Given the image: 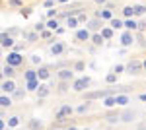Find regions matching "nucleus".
Returning <instances> with one entry per match:
<instances>
[{"label":"nucleus","instance_id":"37998d69","mask_svg":"<svg viewBox=\"0 0 146 130\" xmlns=\"http://www.w3.org/2000/svg\"><path fill=\"white\" fill-rule=\"evenodd\" d=\"M29 14H31V8H22V16L23 18H27Z\"/></svg>","mask_w":146,"mask_h":130},{"label":"nucleus","instance_id":"9b49d317","mask_svg":"<svg viewBox=\"0 0 146 130\" xmlns=\"http://www.w3.org/2000/svg\"><path fill=\"white\" fill-rule=\"evenodd\" d=\"M133 31H125L123 35H121V45L123 47H129V45H133Z\"/></svg>","mask_w":146,"mask_h":130},{"label":"nucleus","instance_id":"4468645a","mask_svg":"<svg viewBox=\"0 0 146 130\" xmlns=\"http://www.w3.org/2000/svg\"><path fill=\"white\" fill-rule=\"evenodd\" d=\"M14 70H16L14 66H10V64H4V66H2V76H4V78H8V80H10V78L14 76V74H16Z\"/></svg>","mask_w":146,"mask_h":130},{"label":"nucleus","instance_id":"c9c22d12","mask_svg":"<svg viewBox=\"0 0 146 130\" xmlns=\"http://www.w3.org/2000/svg\"><path fill=\"white\" fill-rule=\"evenodd\" d=\"M105 82H107V84H115V82H117V74H115V72L107 74V76H105Z\"/></svg>","mask_w":146,"mask_h":130},{"label":"nucleus","instance_id":"a211bd4d","mask_svg":"<svg viewBox=\"0 0 146 130\" xmlns=\"http://www.w3.org/2000/svg\"><path fill=\"white\" fill-rule=\"evenodd\" d=\"M12 103H14V99H12L10 95H4V93H2V97H0V105H2V109L12 107Z\"/></svg>","mask_w":146,"mask_h":130},{"label":"nucleus","instance_id":"f257e3e1","mask_svg":"<svg viewBox=\"0 0 146 130\" xmlns=\"http://www.w3.org/2000/svg\"><path fill=\"white\" fill-rule=\"evenodd\" d=\"M109 95H113L111 89H101V91H86V93H84V99H86V101H94V99H105V97H109Z\"/></svg>","mask_w":146,"mask_h":130},{"label":"nucleus","instance_id":"5701e85b","mask_svg":"<svg viewBox=\"0 0 146 130\" xmlns=\"http://www.w3.org/2000/svg\"><path fill=\"white\" fill-rule=\"evenodd\" d=\"M92 43L96 45V47H100V45L103 43V35H101V33H94V35H92Z\"/></svg>","mask_w":146,"mask_h":130},{"label":"nucleus","instance_id":"2f4dec72","mask_svg":"<svg viewBox=\"0 0 146 130\" xmlns=\"http://www.w3.org/2000/svg\"><path fill=\"white\" fill-rule=\"evenodd\" d=\"M29 130H41V122L35 120V119H31L29 120Z\"/></svg>","mask_w":146,"mask_h":130},{"label":"nucleus","instance_id":"b1692460","mask_svg":"<svg viewBox=\"0 0 146 130\" xmlns=\"http://www.w3.org/2000/svg\"><path fill=\"white\" fill-rule=\"evenodd\" d=\"M129 103V97L125 95V93H117V105H121V107H125Z\"/></svg>","mask_w":146,"mask_h":130},{"label":"nucleus","instance_id":"cd10ccee","mask_svg":"<svg viewBox=\"0 0 146 130\" xmlns=\"http://www.w3.org/2000/svg\"><path fill=\"white\" fill-rule=\"evenodd\" d=\"M8 126H10V128L20 126V117H10V119H8Z\"/></svg>","mask_w":146,"mask_h":130},{"label":"nucleus","instance_id":"2eb2a0df","mask_svg":"<svg viewBox=\"0 0 146 130\" xmlns=\"http://www.w3.org/2000/svg\"><path fill=\"white\" fill-rule=\"evenodd\" d=\"M135 117H136L135 111H125V113H121V120H123V122H133Z\"/></svg>","mask_w":146,"mask_h":130},{"label":"nucleus","instance_id":"a19ab883","mask_svg":"<svg viewBox=\"0 0 146 130\" xmlns=\"http://www.w3.org/2000/svg\"><path fill=\"white\" fill-rule=\"evenodd\" d=\"M8 4H10V6H20V8H23L22 0H8Z\"/></svg>","mask_w":146,"mask_h":130},{"label":"nucleus","instance_id":"864d4df0","mask_svg":"<svg viewBox=\"0 0 146 130\" xmlns=\"http://www.w3.org/2000/svg\"><path fill=\"white\" fill-rule=\"evenodd\" d=\"M142 66H144V68H146V60H144V62H142Z\"/></svg>","mask_w":146,"mask_h":130},{"label":"nucleus","instance_id":"7c9ffc66","mask_svg":"<svg viewBox=\"0 0 146 130\" xmlns=\"http://www.w3.org/2000/svg\"><path fill=\"white\" fill-rule=\"evenodd\" d=\"M23 37H25L27 41H37V39L41 37V33H23Z\"/></svg>","mask_w":146,"mask_h":130},{"label":"nucleus","instance_id":"603ef678","mask_svg":"<svg viewBox=\"0 0 146 130\" xmlns=\"http://www.w3.org/2000/svg\"><path fill=\"white\" fill-rule=\"evenodd\" d=\"M56 2H60V4H64V2H68V0H56Z\"/></svg>","mask_w":146,"mask_h":130},{"label":"nucleus","instance_id":"423d86ee","mask_svg":"<svg viewBox=\"0 0 146 130\" xmlns=\"http://www.w3.org/2000/svg\"><path fill=\"white\" fill-rule=\"evenodd\" d=\"M0 87H2V93H4V95H6V93H14V91L18 89V87H16V84H14L12 80H4Z\"/></svg>","mask_w":146,"mask_h":130},{"label":"nucleus","instance_id":"1a4fd4ad","mask_svg":"<svg viewBox=\"0 0 146 130\" xmlns=\"http://www.w3.org/2000/svg\"><path fill=\"white\" fill-rule=\"evenodd\" d=\"M51 95V86H47V84H41L39 89H37V99H45Z\"/></svg>","mask_w":146,"mask_h":130},{"label":"nucleus","instance_id":"f03ea898","mask_svg":"<svg viewBox=\"0 0 146 130\" xmlns=\"http://www.w3.org/2000/svg\"><path fill=\"white\" fill-rule=\"evenodd\" d=\"M6 64L14 66V68H18V66L23 64V56L18 51H14V53H8V56H6Z\"/></svg>","mask_w":146,"mask_h":130},{"label":"nucleus","instance_id":"bb28decb","mask_svg":"<svg viewBox=\"0 0 146 130\" xmlns=\"http://www.w3.org/2000/svg\"><path fill=\"white\" fill-rule=\"evenodd\" d=\"M39 86H41V84H39V80L27 82V89H29V91H37V89H39Z\"/></svg>","mask_w":146,"mask_h":130},{"label":"nucleus","instance_id":"e433bc0d","mask_svg":"<svg viewBox=\"0 0 146 130\" xmlns=\"http://www.w3.org/2000/svg\"><path fill=\"white\" fill-rule=\"evenodd\" d=\"M23 95H25L23 89H16V91H14V99H23Z\"/></svg>","mask_w":146,"mask_h":130},{"label":"nucleus","instance_id":"de8ad7c7","mask_svg":"<svg viewBox=\"0 0 146 130\" xmlns=\"http://www.w3.org/2000/svg\"><path fill=\"white\" fill-rule=\"evenodd\" d=\"M138 99H140V101H146V91H144V93H140V95H138Z\"/></svg>","mask_w":146,"mask_h":130},{"label":"nucleus","instance_id":"aec40b11","mask_svg":"<svg viewBox=\"0 0 146 130\" xmlns=\"http://www.w3.org/2000/svg\"><path fill=\"white\" fill-rule=\"evenodd\" d=\"M33 80H39L37 70H25V82H33Z\"/></svg>","mask_w":146,"mask_h":130},{"label":"nucleus","instance_id":"4be33fe9","mask_svg":"<svg viewBox=\"0 0 146 130\" xmlns=\"http://www.w3.org/2000/svg\"><path fill=\"white\" fill-rule=\"evenodd\" d=\"M125 27H127L129 31H135V29H138V23L131 18V20H127V22H125Z\"/></svg>","mask_w":146,"mask_h":130},{"label":"nucleus","instance_id":"ea45409f","mask_svg":"<svg viewBox=\"0 0 146 130\" xmlns=\"http://www.w3.org/2000/svg\"><path fill=\"white\" fill-rule=\"evenodd\" d=\"M123 70H127V66H123V64H117L115 68H113V72H115V74H121Z\"/></svg>","mask_w":146,"mask_h":130},{"label":"nucleus","instance_id":"8fccbe9b","mask_svg":"<svg viewBox=\"0 0 146 130\" xmlns=\"http://www.w3.org/2000/svg\"><path fill=\"white\" fill-rule=\"evenodd\" d=\"M94 2H98V4H105V0H94Z\"/></svg>","mask_w":146,"mask_h":130},{"label":"nucleus","instance_id":"72a5a7b5","mask_svg":"<svg viewBox=\"0 0 146 130\" xmlns=\"http://www.w3.org/2000/svg\"><path fill=\"white\" fill-rule=\"evenodd\" d=\"M78 23H80V22H78V18H68V20H66V25L70 27V29H74Z\"/></svg>","mask_w":146,"mask_h":130},{"label":"nucleus","instance_id":"79ce46f5","mask_svg":"<svg viewBox=\"0 0 146 130\" xmlns=\"http://www.w3.org/2000/svg\"><path fill=\"white\" fill-rule=\"evenodd\" d=\"M43 6H45V8H53V6H55V0H45Z\"/></svg>","mask_w":146,"mask_h":130},{"label":"nucleus","instance_id":"f704fd0d","mask_svg":"<svg viewBox=\"0 0 146 130\" xmlns=\"http://www.w3.org/2000/svg\"><path fill=\"white\" fill-rule=\"evenodd\" d=\"M135 8V16H142L146 12V6H142V4H138V6H133Z\"/></svg>","mask_w":146,"mask_h":130},{"label":"nucleus","instance_id":"473e14b6","mask_svg":"<svg viewBox=\"0 0 146 130\" xmlns=\"http://www.w3.org/2000/svg\"><path fill=\"white\" fill-rule=\"evenodd\" d=\"M88 109H90V101H84V103H82V105H80V107L76 109V111H78L80 115H84V113H86Z\"/></svg>","mask_w":146,"mask_h":130},{"label":"nucleus","instance_id":"0eeeda50","mask_svg":"<svg viewBox=\"0 0 146 130\" xmlns=\"http://www.w3.org/2000/svg\"><path fill=\"white\" fill-rule=\"evenodd\" d=\"M72 78H74V72H72L70 68H62V70L58 72V80H60V82H70Z\"/></svg>","mask_w":146,"mask_h":130},{"label":"nucleus","instance_id":"39448f33","mask_svg":"<svg viewBox=\"0 0 146 130\" xmlns=\"http://www.w3.org/2000/svg\"><path fill=\"white\" fill-rule=\"evenodd\" d=\"M142 68H144V66H142L140 60H131V62L127 64V72H129V74H138Z\"/></svg>","mask_w":146,"mask_h":130},{"label":"nucleus","instance_id":"9d476101","mask_svg":"<svg viewBox=\"0 0 146 130\" xmlns=\"http://www.w3.org/2000/svg\"><path fill=\"white\" fill-rule=\"evenodd\" d=\"M0 45H2L4 49H10V47H14V39H12V35H8V33H2V37H0Z\"/></svg>","mask_w":146,"mask_h":130},{"label":"nucleus","instance_id":"7ed1b4c3","mask_svg":"<svg viewBox=\"0 0 146 130\" xmlns=\"http://www.w3.org/2000/svg\"><path fill=\"white\" fill-rule=\"evenodd\" d=\"M90 84H92V80H90L88 76L78 78V80H74V84H72V89H74V91H86Z\"/></svg>","mask_w":146,"mask_h":130},{"label":"nucleus","instance_id":"dca6fc26","mask_svg":"<svg viewBox=\"0 0 146 130\" xmlns=\"http://www.w3.org/2000/svg\"><path fill=\"white\" fill-rule=\"evenodd\" d=\"M49 76H51V70H49L47 66H41V68L37 70V78H39V80H47Z\"/></svg>","mask_w":146,"mask_h":130},{"label":"nucleus","instance_id":"4c0bfd02","mask_svg":"<svg viewBox=\"0 0 146 130\" xmlns=\"http://www.w3.org/2000/svg\"><path fill=\"white\" fill-rule=\"evenodd\" d=\"M84 68H86V64H84V62H82V60H78V62H76V64H74V70H76V72H82V70H84Z\"/></svg>","mask_w":146,"mask_h":130},{"label":"nucleus","instance_id":"412c9836","mask_svg":"<svg viewBox=\"0 0 146 130\" xmlns=\"http://www.w3.org/2000/svg\"><path fill=\"white\" fill-rule=\"evenodd\" d=\"M47 29L56 31V29H58V18H55V20H47Z\"/></svg>","mask_w":146,"mask_h":130},{"label":"nucleus","instance_id":"c756f323","mask_svg":"<svg viewBox=\"0 0 146 130\" xmlns=\"http://www.w3.org/2000/svg\"><path fill=\"white\" fill-rule=\"evenodd\" d=\"M56 91H58V93H66L68 91V82H60V84L56 86Z\"/></svg>","mask_w":146,"mask_h":130},{"label":"nucleus","instance_id":"f3484780","mask_svg":"<svg viewBox=\"0 0 146 130\" xmlns=\"http://www.w3.org/2000/svg\"><path fill=\"white\" fill-rule=\"evenodd\" d=\"M103 105H105L107 109L117 107V95H109V97H105V99H103Z\"/></svg>","mask_w":146,"mask_h":130},{"label":"nucleus","instance_id":"5fc2aeb1","mask_svg":"<svg viewBox=\"0 0 146 130\" xmlns=\"http://www.w3.org/2000/svg\"><path fill=\"white\" fill-rule=\"evenodd\" d=\"M51 130H58V128H51Z\"/></svg>","mask_w":146,"mask_h":130},{"label":"nucleus","instance_id":"58836bf2","mask_svg":"<svg viewBox=\"0 0 146 130\" xmlns=\"http://www.w3.org/2000/svg\"><path fill=\"white\" fill-rule=\"evenodd\" d=\"M51 37H53V31L51 29H45V31L41 33V39H51Z\"/></svg>","mask_w":146,"mask_h":130},{"label":"nucleus","instance_id":"6e6d98bb","mask_svg":"<svg viewBox=\"0 0 146 130\" xmlns=\"http://www.w3.org/2000/svg\"><path fill=\"white\" fill-rule=\"evenodd\" d=\"M84 130H90V128H84Z\"/></svg>","mask_w":146,"mask_h":130},{"label":"nucleus","instance_id":"20e7f679","mask_svg":"<svg viewBox=\"0 0 146 130\" xmlns=\"http://www.w3.org/2000/svg\"><path fill=\"white\" fill-rule=\"evenodd\" d=\"M74 113V109L70 107V105H62V107L58 109L55 113V119L56 120H62V119H70V115Z\"/></svg>","mask_w":146,"mask_h":130},{"label":"nucleus","instance_id":"6e6552de","mask_svg":"<svg viewBox=\"0 0 146 130\" xmlns=\"http://www.w3.org/2000/svg\"><path fill=\"white\" fill-rule=\"evenodd\" d=\"M76 41H92L90 29H88V27H86V29H78V31H76Z\"/></svg>","mask_w":146,"mask_h":130},{"label":"nucleus","instance_id":"393cba45","mask_svg":"<svg viewBox=\"0 0 146 130\" xmlns=\"http://www.w3.org/2000/svg\"><path fill=\"white\" fill-rule=\"evenodd\" d=\"M109 25H111V29H121V27H125V23L121 20H117V18H113L111 22H109Z\"/></svg>","mask_w":146,"mask_h":130},{"label":"nucleus","instance_id":"f8f14e48","mask_svg":"<svg viewBox=\"0 0 146 130\" xmlns=\"http://www.w3.org/2000/svg\"><path fill=\"white\" fill-rule=\"evenodd\" d=\"M96 18H100L101 22H103V20H109V22H111L113 20V12L111 10H100L98 14H96Z\"/></svg>","mask_w":146,"mask_h":130},{"label":"nucleus","instance_id":"49530a36","mask_svg":"<svg viewBox=\"0 0 146 130\" xmlns=\"http://www.w3.org/2000/svg\"><path fill=\"white\" fill-rule=\"evenodd\" d=\"M16 33H20V31H18V29H16V27H12L10 31H8V35H16Z\"/></svg>","mask_w":146,"mask_h":130},{"label":"nucleus","instance_id":"6ab92c4d","mask_svg":"<svg viewBox=\"0 0 146 130\" xmlns=\"http://www.w3.org/2000/svg\"><path fill=\"white\" fill-rule=\"evenodd\" d=\"M100 25H101V20H100V18H96V20H92V22L88 23V29H90V31H98Z\"/></svg>","mask_w":146,"mask_h":130},{"label":"nucleus","instance_id":"c85d7f7f","mask_svg":"<svg viewBox=\"0 0 146 130\" xmlns=\"http://www.w3.org/2000/svg\"><path fill=\"white\" fill-rule=\"evenodd\" d=\"M101 35H103V39H111L113 37V29L111 27H103V29H101Z\"/></svg>","mask_w":146,"mask_h":130},{"label":"nucleus","instance_id":"a18cd8bd","mask_svg":"<svg viewBox=\"0 0 146 130\" xmlns=\"http://www.w3.org/2000/svg\"><path fill=\"white\" fill-rule=\"evenodd\" d=\"M86 20H88V18H86V14H82V12H80V14H78V22H86Z\"/></svg>","mask_w":146,"mask_h":130},{"label":"nucleus","instance_id":"3c124183","mask_svg":"<svg viewBox=\"0 0 146 130\" xmlns=\"http://www.w3.org/2000/svg\"><path fill=\"white\" fill-rule=\"evenodd\" d=\"M66 130H78V128H76V126H68Z\"/></svg>","mask_w":146,"mask_h":130},{"label":"nucleus","instance_id":"09e8293b","mask_svg":"<svg viewBox=\"0 0 146 130\" xmlns=\"http://www.w3.org/2000/svg\"><path fill=\"white\" fill-rule=\"evenodd\" d=\"M138 130H146V122H142V124L138 126Z\"/></svg>","mask_w":146,"mask_h":130},{"label":"nucleus","instance_id":"c03bdc74","mask_svg":"<svg viewBox=\"0 0 146 130\" xmlns=\"http://www.w3.org/2000/svg\"><path fill=\"white\" fill-rule=\"evenodd\" d=\"M39 60H41V56H37V54L31 56V62H33V64H39Z\"/></svg>","mask_w":146,"mask_h":130},{"label":"nucleus","instance_id":"ddd939ff","mask_svg":"<svg viewBox=\"0 0 146 130\" xmlns=\"http://www.w3.org/2000/svg\"><path fill=\"white\" fill-rule=\"evenodd\" d=\"M64 43H55L53 47H51V53H53V56H58V54H62L64 53Z\"/></svg>","mask_w":146,"mask_h":130},{"label":"nucleus","instance_id":"a878e982","mask_svg":"<svg viewBox=\"0 0 146 130\" xmlns=\"http://www.w3.org/2000/svg\"><path fill=\"white\" fill-rule=\"evenodd\" d=\"M123 16L131 20V18L135 16V8H133V6H125V8H123Z\"/></svg>","mask_w":146,"mask_h":130}]
</instances>
